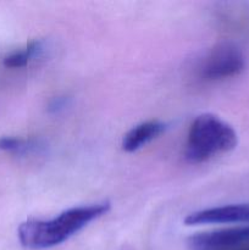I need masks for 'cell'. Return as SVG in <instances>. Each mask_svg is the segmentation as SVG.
Here are the masks:
<instances>
[{
  "mask_svg": "<svg viewBox=\"0 0 249 250\" xmlns=\"http://www.w3.org/2000/svg\"><path fill=\"white\" fill-rule=\"evenodd\" d=\"M109 202L95 203L63 210L49 220H27L17 229L22 247L29 250L50 249L70 239L88 224L107 214Z\"/></svg>",
  "mask_w": 249,
  "mask_h": 250,
  "instance_id": "obj_1",
  "label": "cell"
},
{
  "mask_svg": "<svg viewBox=\"0 0 249 250\" xmlns=\"http://www.w3.org/2000/svg\"><path fill=\"white\" fill-rule=\"evenodd\" d=\"M238 137L231 125L214 114H202L188 131L185 156L189 163L200 164L220 153L236 148Z\"/></svg>",
  "mask_w": 249,
  "mask_h": 250,
  "instance_id": "obj_2",
  "label": "cell"
},
{
  "mask_svg": "<svg viewBox=\"0 0 249 250\" xmlns=\"http://www.w3.org/2000/svg\"><path fill=\"white\" fill-rule=\"evenodd\" d=\"M246 67L244 54L236 44L220 43L203 58L198 66L200 80L207 82L226 80L239 75Z\"/></svg>",
  "mask_w": 249,
  "mask_h": 250,
  "instance_id": "obj_3",
  "label": "cell"
},
{
  "mask_svg": "<svg viewBox=\"0 0 249 250\" xmlns=\"http://www.w3.org/2000/svg\"><path fill=\"white\" fill-rule=\"evenodd\" d=\"M246 244H249V226L203 232L188 238L190 250H233Z\"/></svg>",
  "mask_w": 249,
  "mask_h": 250,
  "instance_id": "obj_4",
  "label": "cell"
},
{
  "mask_svg": "<svg viewBox=\"0 0 249 250\" xmlns=\"http://www.w3.org/2000/svg\"><path fill=\"white\" fill-rule=\"evenodd\" d=\"M187 226L216 224H249L248 204H231L192 212L185 219Z\"/></svg>",
  "mask_w": 249,
  "mask_h": 250,
  "instance_id": "obj_5",
  "label": "cell"
},
{
  "mask_svg": "<svg viewBox=\"0 0 249 250\" xmlns=\"http://www.w3.org/2000/svg\"><path fill=\"white\" fill-rule=\"evenodd\" d=\"M166 128H167V125L159 120L142 122L124 134L121 143L122 149L127 153H134L158 138L166 131Z\"/></svg>",
  "mask_w": 249,
  "mask_h": 250,
  "instance_id": "obj_6",
  "label": "cell"
},
{
  "mask_svg": "<svg viewBox=\"0 0 249 250\" xmlns=\"http://www.w3.org/2000/svg\"><path fill=\"white\" fill-rule=\"evenodd\" d=\"M46 149L45 142L39 138H20V137H1L0 150L20 156L36 155L44 153Z\"/></svg>",
  "mask_w": 249,
  "mask_h": 250,
  "instance_id": "obj_7",
  "label": "cell"
},
{
  "mask_svg": "<svg viewBox=\"0 0 249 250\" xmlns=\"http://www.w3.org/2000/svg\"><path fill=\"white\" fill-rule=\"evenodd\" d=\"M45 50V41L43 39H34L29 42L24 48L20 50L10 53L9 55L2 59V63L5 67L9 68H21L28 65L32 60L41 56Z\"/></svg>",
  "mask_w": 249,
  "mask_h": 250,
  "instance_id": "obj_8",
  "label": "cell"
},
{
  "mask_svg": "<svg viewBox=\"0 0 249 250\" xmlns=\"http://www.w3.org/2000/svg\"><path fill=\"white\" fill-rule=\"evenodd\" d=\"M70 105V98L66 95H61V97H55L50 100L48 105V111L50 114H59V112L63 111L66 107Z\"/></svg>",
  "mask_w": 249,
  "mask_h": 250,
  "instance_id": "obj_9",
  "label": "cell"
},
{
  "mask_svg": "<svg viewBox=\"0 0 249 250\" xmlns=\"http://www.w3.org/2000/svg\"><path fill=\"white\" fill-rule=\"evenodd\" d=\"M233 250H249V244H246V246H243V247H239V248H237V249H233Z\"/></svg>",
  "mask_w": 249,
  "mask_h": 250,
  "instance_id": "obj_10",
  "label": "cell"
}]
</instances>
